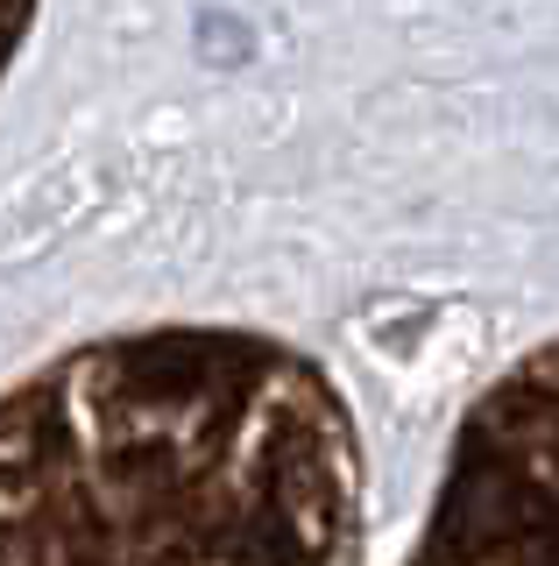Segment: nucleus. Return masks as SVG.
<instances>
[{
	"mask_svg": "<svg viewBox=\"0 0 559 566\" xmlns=\"http://www.w3.org/2000/svg\"><path fill=\"white\" fill-rule=\"evenodd\" d=\"M270 354L143 333L0 397V566H326Z\"/></svg>",
	"mask_w": 559,
	"mask_h": 566,
	"instance_id": "1",
	"label": "nucleus"
},
{
	"mask_svg": "<svg viewBox=\"0 0 559 566\" xmlns=\"http://www.w3.org/2000/svg\"><path fill=\"white\" fill-rule=\"evenodd\" d=\"M29 22H36V0H0V78H8V64H14V50H22Z\"/></svg>",
	"mask_w": 559,
	"mask_h": 566,
	"instance_id": "2",
	"label": "nucleus"
}]
</instances>
